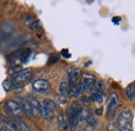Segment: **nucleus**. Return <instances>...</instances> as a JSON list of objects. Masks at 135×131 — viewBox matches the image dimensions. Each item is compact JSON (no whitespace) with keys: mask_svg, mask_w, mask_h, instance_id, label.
<instances>
[{"mask_svg":"<svg viewBox=\"0 0 135 131\" xmlns=\"http://www.w3.org/2000/svg\"><path fill=\"white\" fill-rule=\"evenodd\" d=\"M4 123L9 127V129L13 131H30V128L28 125H26L21 120H9L6 119Z\"/></svg>","mask_w":135,"mask_h":131,"instance_id":"1","label":"nucleus"},{"mask_svg":"<svg viewBox=\"0 0 135 131\" xmlns=\"http://www.w3.org/2000/svg\"><path fill=\"white\" fill-rule=\"evenodd\" d=\"M4 106H5V108L7 109V111L11 115H15V116H21L23 115L22 108H21V106L19 105V103L16 100H13V99L6 100L5 103H4Z\"/></svg>","mask_w":135,"mask_h":131,"instance_id":"2","label":"nucleus"},{"mask_svg":"<svg viewBox=\"0 0 135 131\" xmlns=\"http://www.w3.org/2000/svg\"><path fill=\"white\" fill-rule=\"evenodd\" d=\"M32 86L33 88L41 93V94H44V95H47L49 94L51 91V86H50V83L45 80V79H36L32 82Z\"/></svg>","mask_w":135,"mask_h":131,"instance_id":"3","label":"nucleus"},{"mask_svg":"<svg viewBox=\"0 0 135 131\" xmlns=\"http://www.w3.org/2000/svg\"><path fill=\"white\" fill-rule=\"evenodd\" d=\"M81 82H82L83 85H84V91L89 92L90 94H93V93L96 92V90H95L96 78H95L94 75L88 74V73H84V74H83V78H82Z\"/></svg>","mask_w":135,"mask_h":131,"instance_id":"4","label":"nucleus"},{"mask_svg":"<svg viewBox=\"0 0 135 131\" xmlns=\"http://www.w3.org/2000/svg\"><path fill=\"white\" fill-rule=\"evenodd\" d=\"M16 99L19 101L18 103H19V105H20V106H21V108H22L23 115H25L26 116H28V118L33 116L32 109H31V106H30L29 101H28L26 98H24V97H19V96H18Z\"/></svg>","mask_w":135,"mask_h":131,"instance_id":"5","label":"nucleus"},{"mask_svg":"<svg viewBox=\"0 0 135 131\" xmlns=\"http://www.w3.org/2000/svg\"><path fill=\"white\" fill-rule=\"evenodd\" d=\"M131 120H132V113L130 110H125L118 115L117 124L118 125V127H123L128 124H131Z\"/></svg>","mask_w":135,"mask_h":131,"instance_id":"6","label":"nucleus"},{"mask_svg":"<svg viewBox=\"0 0 135 131\" xmlns=\"http://www.w3.org/2000/svg\"><path fill=\"white\" fill-rule=\"evenodd\" d=\"M118 95L115 93H112L110 96H109V99H108V104H107V110H108V115L111 118L112 115H114V111H115V108L118 106Z\"/></svg>","mask_w":135,"mask_h":131,"instance_id":"7","label":"nucleus"},{"mask_svg":"<svg viewBox=\"0 0 135 131\" xmlns=\"http://www.w3.org/2000/svg\"><path fill=\"white\" fill-rule=\"evenodd\" d=\"M32 75V71L31 69H22L18 74L14 76V81H25L28 80Z\"/></svg>","mask_w":135,"mask_h":131,"instance_id":"8","label":"nucleus"},{"mask_svg":"<svg viewBox=\"0 0 135 131\" xmlns=\"http://www.w3.org/2000/svg\"><path fill=\"white\" fill-rule=\"evenodd\" d=\"M82 109V107H81V104L78 102V101H75V102H73L72 103V105L68 108L67 110V115H68V118H70L72 115H75V114H78L80 110Z\"/></svg>","mask_w":135,"mask_h":131,"instance_id":"9","label":"nucleus"},{"mask_svg":"<svg viewBox=\"0 0 135 131\" xmlns=\"http://www.w3.org/2000/svg\"><path fill=\"white\" fill-rule=\"evenodd\" d=\"M80 74H81V72H80V70L79 69H70L69 70V72H68V76H69V82L71 83V82H75L79 79V77H80Z\"/></svg>","mask_w":135,"mask_h":131,"instance_id":"10","label":"nucleus"},{"mask_svg":"<svg viewBox=\"0 0 135 131\" xmlns=\"http://www.w3.org/2000/svg\"><path fill=\"white\" fill-rule=\"evenodd\" d=\"M29 103H30V106H31V109H32V114L33 115H40V108H41V103H38V101L34 97H31L30 100H28Z\"/></svg>","mask_w":135,"mask_h":131,"instance_id":"11","label":"nucleus"},{"mask_svg":"<svg viewBox=\"0 0 135 131\" xmlns=\"http://www.w3.org/2000/svg\"><path fill=\"white\" fill-rule=\"evenodd\" d=\"M79 113L75 114V115H72L69 118V125H70V130L71 131H76V128L78 126V115H79Z\"/></svg>","mask_w":135,"mask_h":131,"instance_id":"12","label":"nucleus"},{"mask_svg":"<svg viewBox=\"0 0 135 131\" xmlns=\"http://www.w3.org/2000/svg\"><path fill=\"white\" fill-rule=\"evenodd\" d=\"M40 115H42L45 120H47V121L52 120V119H53V116H54L53 111H51V110H49V109H47V108H46V107H44L42 104H41V108H40Z\"/></svg>","mask_w":135,"mask_h":131,"instance_id":"13","label":"nucleus"},{"mask_svg":"<svg viewBox=\"0 0 135 131\" xmlns=\"http://www.w3.org/2000/svg\"><path fill=\"white\" fill-rule=\"evenodd\" d=\"M57 123L58 126L61 130H67L68 125H67V120H66V115H64V113H59L57 115Z\"/></svg>","mask_w":135,"mask_h":131,"instance_id":"14","label":"nucleus"},{"mask_svg":"<svg viewBox=\"0 0 135 131\" xmlns=\"http://www.w3.org/2000/svg\"><path fill=\"white\" fill-rule=\"evenodd\" d=\"M41 104H42L44 107H46L47 109L51 110V111H54V110L56 109V103H55V101H53V100H51V99H45Z\"/></svg>","mask_w":135,"mask_h":131,"instance_id":"15","label":"nucleus"},{"mask_svg":"<svg viewBox=\"0 0 135 131\" xmlns=\"http://www.w3.org/2000/svg\"><path fill=\"white\" fill-rule=\"evenodd\" d=\"M89 100H90V102L93 101V102H97V103H99V104H101L102 102H103V94L102 93H99V92H95V93H93V94H90L89 95Z\"/></svg>","mask_w":135,"mask_h":131,"instance_id":"16","label":"nucleus"},{"mask_svg":"<svg viewBox=\"0 0 135 131\" xmlns=\"http://www.w3.org/2000/svg\"><path fill=\"white\" fill-rule=\"evenodd\" d=\"M126 96H127V98L130 99V100H133L134 98V95H135V87H134V84L133 83H131V84H129L127 87H126Z\"/></svg>","mask_w":135,"mask_h":131,"instance_id":"17","label":"nucleus"},{"mask_svg":"<svg viewBox=\"0 0 135 131\" xmlns=\"http://www.w3.org/2000/svg\"><path fill=\"white\" fill-rule=\"evenodd\" d=\"M58 90H59V94H60V95H62V96H65V97L68 98V93H69V84H68V82H66V81L61 82V83L59 84Z\"/></svg>","mask_w":135,"mask_h":131,"instance_id":"18","label":"nucleus"},{"mask_svg":"<svg viewBox=\"0 0 135 131\" xmlns=\"http://www.w3.org/2000/svg\"><path fill=\"white\" fill-rule=\"evenodd\" d=\"M83 92H84V85H83L82 82L80 81L79 83L76 84V90H75V95H74V97L80 98L81 95L83 94Z\"/></svg>","mask_w":135,"mask_h":131,"instance_id":"19","label":"nucleus"},{"mask_svg":"<svg viewBox=\"0 0 135 131\" xmlns=\"http://www.w3.org/2000/svg\"><path fill=\"white\" fill-rule=\"evenodd\" d=\"M55 99H56L57 103H59L60 105H66L69 102V99L67 97H65V96H62V95H60V94H56L55 95Z\"/></svg>","mask_w":135,"mask_h":131,"instance_id":"20","label":"nucleus"},{"mask_svg":"<svg viewBox=\"0 0 135 131\" xmlns=\"http://www.w3.org/2000/svg\"><path fill=\"white\" fill-rule=\"evenodd\" d=\"M95 90H96V92H99V93L103 94V92L105 91L104 83L102 81H100V80H96V82H95Z\"/></svg>","mask_w":135,"mask_h":131,"instance_id":"21","label":"nucleus"},{"mask_svg":"<svg viewBox=\"0 0 135 131\" xmlns=\"http://www.w3.org/2000/svg\"><path fill=\"white\" fill-rule=\"evenodd\" d=\"M75 90H76V83L71 82L69 84V93H68V98H72L75 95Z\"/></svg>","mask_w":135,"mask_h":131,"instance_id":"22","label":"nucleus"},{"mask_svg":"<svg viewBox=\"0 0 135 131\" xmlns=\"http://www.w3.org/2000/svg\"><path fill=\"white\" fill-rule=\"evenodd\" d=\"M41 26H42V22L41 21H33L30 25H29V28H30V30H32V31H38V29L41 28Z\"/></svg>","mask_w":135,"mask_h":131,"instance_id":"23","label":"nucleus"},{"mask_svg":"<svg viewBox=\"0 0 135 131\" xmlns=\"http://www.w3.org/2000/svg\"><path fill=\"white\" fill-rule=\"evenodd\" d=\"M24 87V83L20 81H14L12 83V90L14 91H20V90H23Z\"/></svg>","mask_w":135,"mask_h":131,"instance_id":"24","label":"nucleus"},{"mask_svg":"<svg viewBox=\"0 0 135 131\" xmlns=\"http://www.w3.org/2000/svg\"><path fill=\"white\" fill-rule=\"evenodd\" d=\"M22 70V66H20V65H16V66H14L13 68H11L9 70H8V74L9 75H13V74H16V73H19L20 71Z\"/></svg>","mask_w":135,"mask_h":131,"instance_id":"25","label":"nucleus"},{"mask_svg":"<svg viewBox=\"0 0 135 131\" xmlns=\"http://www.w3.org/2000/svg\"><path fill=\"white\" fill-rule=\"evenodd\" d=\"M85 121H86V122L88 123V125H89V126H91V127H95V126H97V125H98V121H97L93 115H91V116H89L88 119H86Z\"/></svg>","mask_w":135,"mask_h":131,"instance_id":"26","label":"nucleus"},{"mask_svg":"<svg viewBox=\"0 0 135 131\" xmlns=\"http://www.w3.org/2000/svg\"><path fill=\"white\" fill-rule=\"evenodd\" d=\"M12 83L13 82L9 81V80H5V81L3 82V88H4L5 92H8V91L12 90Z\"/></svg>","mask_w":135,"mask_h":131,"instance_id":"27","label":"nucleus"},{"mask_svg":"<svg viewBox=\"0 0 135 131\" xmlns=\"http://www.w3.org/2000/svg\"><path fill=\"white\" fill-rule=\"evenodd\" d=\"M81 103L83 104V106L88 107L90 105V100H89L88 97H81Z\"/></svg>","mask_w":135,"mask_h":131,"instance_id":"28","label":"nucleus"},{"mask_svg":"<svg viewBox=\"0 0 135 131\" xmlns=\"http://www.w3.org/2000/svg\"><path fill=\"white\" fill-rule=\"evenodd\" d=\"M0 131H12L9 129V127L2 121H0Z\"/></svg>","mask_w":135,"mask_h":131,"instance_id":"29","label":"nucleus"},{"mask_svg":"<svg viewBox=\"0 0 135 131\" xmlns=\"http://www.w3.org/2000/svg\"><path fill=\"white\" fill-rule=\"evenodd\" d=\"M118 131H132V126H131V124H128L126 126L118 127Z\"/></svg>","mask_w":135,"mask_h":131,"instance_id":"30","label":"nucleus"},{"mask_svg":"<svg viewBox=\"0 0 135 131\" xmlns=\"http://www.w3.org/2000/svg\"><path fill=\"white\" fill-rule=\"evenodd\" d=\"M120 20H122L120 17H113V18H112V23H114L115 25H118V22H119Z\"/></svg>","mask_w":135,"mask_h":131,"instance_id":"31","label":"nucleus"},{"mask_svg":"<svg viewBox=\"0 0 135 131\" xmlns=\"http://www.w3.org/2000/svg\"><path fill=\"white\" fill-rule=\"evenodd\" d=\"M67 53H68V49L62 50V51H61V54H62L66 58H70V57H71V54H67Z\"/></svg>","mask_w":135,"mask_h":131,"instance_id":"32","label":"nucleus"},{"mask_svg":"<svg viewBox=\"0 0 135 131\" xmlns=\"http://www.w3.org/2000/svg\"><path fill=\"white\" fill-rule=\"evenodd\" d=\"M115 124H117V122H110V124H109V126H108V128H109V130H112V129H114V127H115Z\"/></svg>","mask_w":135,"mask_h":131,"instance_id":"33","label":"nucleus"},{"mask_svg":"<svg viewBox=\"0 0 135 131\" xmlns=\"http://www.w3.org/2000/svg\"><path fill=\"white\" fill-rule=\"evenodd\" d=\"M95 113H96V115H103V108H102V107L98 108V109H97Z\"/></svg>","mask_w":135,"mask_h":131,"instance_id":"34","label":"nucleus"},{"mask_svg":"<svg viewBox=\"0 0 135 131\" xmlns=\"http://www.w3.org/2000/svg\"><path fill=\"white\" fill-rule=\"evenodd\" d=\"M84 131H94V127H91V126L87 125V126L84 128Z\"/></svg>","mask_w":135,"mask_h":131,"instance_id":"35","label":"nucleus"},{"mask_svg":"<svg viewBox=\"0 0 135 131\" xmlns=\"http://www.w3.org/2000/svg\"><path fill=\"white\" fill-rule=\"evenodd\" d=\"M89 65H91V62H90V63H87V64L85 65V67H87V66H89Z\"/></svg>","mask_w":135,"mask_h":131,"instance_id":"36","label":"nucleus"}]
</instances>
